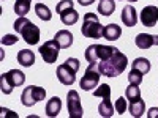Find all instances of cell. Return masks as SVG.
Returning <instances> with one entry per match:
<instances>
[{
  "label": "cell",
  "mask_w": 158,
  "mask_h": 118,
  "mask_svg": "<svg viewBox=\"0 0 158 118\" xmlns=\"http://www.w3.org/2000/svg\"><path fill=\"white\" fill-rule=\"evenodd\" d=\"M127 65H128V58L125 54H122L120 50H115L114 54L104 61L98 63V69L101 73V76H106V77H117L120 76L125 69H127Z\"/></svg>",
  "instance_id": "cell-1"
},
{
  "label": "cell",
  "mask_w": 158,
  "mask_h": 118,
  "mask_svg": "<svg viewBox=\"0 0 158 118\" xmlns=\"http://www.w3.org/2000/svg\"><path fill=\"white\" fill-rule=\"evenodd\" d=\"M15 30L24 38V41L27 44H36L40 41V29L38 25H35L32 21H29L25 16L18 18L15 22Z\"/></svg>",
  "instance_id": "cell-2"
},
{
  "label": "cell",
  "mask_w": 158,
  "mask_h": 118,
  "mask_svg": "<svg viewBox=\"0 0 158 118\" xmlns=\"http://www.w3.org/2000/svg\"><path fill=\"white\" fill-rule=\"evenodd\" d=\"M103 32H104V25L100 24L95 13H85L82 19V27H81L82 36L98 39V38H103Z\"/></svg>",
  "instance_id": "cell-3"
},
{
  "label": "cell",
  "mask_w": 158,
  "mask_h": 118,
  "mask_svg": "<svg viewBox=\"0 0 158 118\" xmlns=\"http://www.w3.org/2000/svg\"><path fill=\"white\" fill-rule=\"evenodd\" d=\"M79 60L77 58H68L65 63H62L57 68V79L63 85H73L76 82V73L79 71Z\"/></svg>",
  "instance_id": "cell-4"
},
{
  "label": "cell",
  "mask_w": 158,
  "mask_h": 118,
  "mask_svg": "<svg viewBox=\"0 0 158 118\" xmlns=\"http://www.w3.org/2000/svg\"><path fill=\"white\" fill-rule=\"evenodd\" d=\"M117 50V47L114 46H103V44H92L85 49V60L89 63H100L108 60L114 52Z\"/></svg>",
  "instance_id": "cell-5"
},
{
  "label": "cell",
  "mask_w": 158,
  "mask_h": 118,
  "mask_svg": "<svg viewBox=\"0 0 158 118\" xmlns=\"http://www.w3.org/2000/svg\"><path fill=\"white\" fill-rule=\"evenodd\" d=\"M25 82V74L19 69H11L8 73H3L0 77V88H2L3 95H10L13 88L19 87Z\"/></svg>",
  "instance_id": "cell-6"
},
{
  "label": "cell",
  "mask_w": 158,
  "mask_h": 118,
  "mask_svg": "<svg viewBox=\"0 0 158 118\" xmlns=\"http://www.w3.org/2000/svg\"><path fill=\"white\" fill-rule=\"evenodd\" d=\"M56 10L60 16V21L65 25H74L79 21V13L74 10L73 0H60L56 6Z\"/></svg>",
  "instance_id": "cell-7"
},
{
  "label": "cell",
  "mask_w": 158,
  "mask_h": 118,
  "mask_svg": "<svg viewBox=\"0 0 158 118\" xmlns=\"http://www.w3.org/2000/svg\"><path fill=\"white\" fill-rule=\"evenodd\" d=\"M44 98H46V90L44 88L36 87V85H30L27 88H24L22 95H21V102L25 107H32L36 102L43 101Z\"/></svg>",
  "instance_id": "cell-8"
},
{
  "label": "cell",
  "mask_w": 158,
  "mask_h": 118,
  "mask_svg": "<svg viewBox=\"0 0 158 118\" xmlns=\"http://www.w3.org/2000/svg\"><path fill=\"white\" fill-rule=\"evenodd\" d=\"M100 77H101V73L98 69V63H90L84 73V76H82V79H81V82H79V85H81L82 90L89 91L98 85Z\"/></svg>",
  "instance_id": "cell-9"
},
{
  "label": "cell",
  "mask_w": 158,
  "mask_h": 118,
  "mask_svg": "<svg viewBox=\"0 0 158 118\" xmlns=\"http://www.w3.org/2000/svg\"><path fill=\"white\" fill-rule=\"evenodd\" d=\"M62 47L57 44L56 39H49V41H46L44 44L40 46V55L43 57L44 63H56L57 58H59V50Z\"/></svg>",
  "instance_id": "cell-10"
},
{
  "label": "cell",
  "mask_w": 158,
  "mask_h": 118,
  "mask_svg": "<svg viewBox=\"0 0 158 118\" xmlns=\"http://www.w3.org/2000/svg\"><path fill=\"white\" fill-rule=\"evenodd\" d=\"M67 107H68V113L70 118H82L84 110H82V104L79 99V93L76 90H70L67 95Z\"/></svg>",
  "instance_id": "cell-11"
},
{
  "label": "cell",
  "mask_w": 158,
  "mask_h": 118,
  "mask_svg": "<svg viewBox=\"0 0 158 118\" xmlns=\"http://www.w3.org/2000/svg\"><path fill=\"white\" fill-rule=\"evenodd\" d=\"M141 22L146 27H155L158 22V8L153 5L144 6L141 11Z\"/></svg>",
  "instance_id": "cell-12"
},
{
  "label": "cell",
  "mask_w": 158,
  "mask_h": 118,
  "mask_svg": "<svg viewBox=\"0 0 158 118\" xmlns=\"http://www.w3.org/2000/svg\"><path fill=\"white\" fill-rule=\"evenodd\" d=\"M135 43L139 49L146 50L152 46H158V35H149V33H139L135 38Z\"/></svg>",
  "instance_id": "cell-13"
},
{
  "label": "cell",
  "mask_w": 158,
  "mask_h": 118,
  "mask_svg": "<svg viewBox=\"0 0 158 118\" xmlns=\"http://www.w3.org/2000/svg\"><path fill=\"white\" fill-rule=\"evenodd\" d=\"M122 22L128 25V27H135L138 24V13L131 5H127L122 10Z\"/></svg>",
  "instance_id": "cell-14"
},
{
  "label": "cell",
  "mask_w": 158,
  "mask_h": 118,
  "mask_svg": "<svg viewBox=\"0 0 158 118\" xmlns=\"http://www.w3.org/2000/svg\"><path fill=\"white\" fill-rule=\"evenodd\" d=\"M122 36V30H120V25L117 24H109V25H104V32H103V38H106L108 41H115Z\"/></svg>",
  "instance_id": "cell-15"
},
{
  "label": "cell",
  "mask_w": 158,
  "mask_h": 118,
  "mask_svg": "<svg viewBox=\"0 0 158 118\" xmlns=\"http://www.w3.org/2000/svg\"><path fill=\"white\" fill-rule=\"evenodd\" d=\"M54 39L57 41V44L62 47V49H67L73 44V35L68 32V30H59L54 36Z\"/></svg>",
  "instance_id": "cell-16"
},
{
  "label": "cell",
  "mask_w": 158,
  "mask_h": 118,
  "mask_svg": "<svg viewBox=\"0 0 158 118\" xmlns=\"http://www.w3.org/2000/svg\"><path fill=\"white\" fill-rule=\"evenodd\" d=\"M62 110V101L59 96H54L51 98L46 104V115L48 116H57Z\"/></svg>",
  "instance_id": "cell-17"
},
{
  "label": "cell",
  "mask_w": 158,
  "mask_h": 118,
  "mask_svg": "<svg viewBox=\"0 0 158 118\" xmlns=\"http://www.w3.org/2000/svg\"><path fill=\"white\" fill-rule=\"evenodd\" d=\"M18 61L22 65V66L29 68V66H32V65L35 63V54L32 50H29V49H22V50L18 52Z\"/></svg>",
  "instance_id": "cell-18"
},
{
  "label": "cell",
  "mask_w": 158,
  "mask_h": 118,
  "mask_svg": "<svg viewBox=\"0 0 158 118\" xmlns=\"http://www.w3.org/2000/svg\"><path fill=\"white\" fill-rule=\"evenodd\" d=\"M98 112L104 118H111L114 115V106L111 102V98H103V101L100 102V106H98Z\"/></svg>",
  "instance_id": "cell-19"
},
{
  "label": "cell",
  "mask_w": 158,
  "mask_h": 118,
  "mask_svg": "<svg viewBox=\"0 0 158 118\" xmlns=\"http://www.w3.org/2000/svg\"><path fill=\"white\" fill-rule=\"evenodd\" d=\"M144 110H146V102H144L141 98L135 99V101H130V113H131V116L139 118V116H142Z\"/></svg>",
  "instance_id": "cell-20"
},
{
  "label": "cell",
  "mask_w": 158,
  "mask_h": 118,
  "mask_svg": "<svg viewBox=\"0 0 158 118\" xmlns=\"http://www.w3.org/2000/svg\"><path fill=\"white\" fill-rule=\"evenodd\" d=\"M97 11L103 16H111L112 13L115 11V2L114 0H100Z\"/></svg>",
  "instance_id": "cell-21"
},
{
  "label": "cell",
  "mask_w": 158,
  "mask_h": 118,
  "mask_svg": "<svg viewBox=\"0 0 158 118\" xmlns=\"http://www.w3.org/2000/svg\"><path fill=\"white\" fill-rule=\"evenodd\" d=\"M29 11H30V0H16V3H15V13H16L19 18L25 16Z\"/></svg>",
  "instance_id": "cell-22"
},
{
  "label": "cell",
  "mask_w": 158,
  "mask_h": 118,
  "mask_svg": "<svg viewBox=\"0 0 158 118\" xmlns=\"http://www.w3.org/2000/svg\"><path fill=\"white\" fill-rule=\"evenodd\" d=\"M133 69H138L142 74H147L150 71V61L147 58H144V57H139L133 61Z\"/></svg>",
  "instance_id": "cell-23"
},
{
  "label": "cell",
  "mask_w": 158,
  "mask_h": 118,
  "mask_svg": "<svg viewBox=\"0 0 158 118\" xmlns=\"http://www.w3.org/2000/svg\"><path fill=\"white\" fill-rule=\"evenodd\" d=\"M35 13H36V16L41 21H51V18H52L51 10L46 5H43V3H36L35 5Z\"/></svg>",
  "instance_id": "cell-24"
},
{
  "label": "cell",
  "mask_w": 158,
  "mask_h": 118,
  "mask_svg": "<svg viewBox=\"0 0 158 118\" xmlns=\"http://www.w3.org/2000/svg\"><path fill=\"white\" fill-rule=\"evenodd\" d=\"M125 96H127V99H128V101L139 99V98H141V90H139V85H133V84H130V85L127 87Z\"/></svg>",
  "instance_id": "cell-25"
},
{
  "label": "cell",
  "mask_w": 158,
  "mask_h": 118,
  "mask_svg": "<svg viewBox=\"0 0 158 118\" xmlns=\"http://www.w3.org/2000/svg\"><path fill=\"white\" fill-rule=\"evenodd\" d=\"M95 98H111V87L108 84H101L94 93Z\"/></svg>",
  "instance_id": "cell-26"
},
{
  "label": "cell",
  "mask_w": 158,
  "mask_h": 118,
  "mask_svg": "<svg viewBox=\"0 0 158 118\" xmlns=\"http://www.w3.org/2000/svg\"><path fill=\"white\" fill-rule=\"evenodd\" d=\"M142 76H144V74H142L141 71L131 68V71H130V74H128V81H130V84H133V85H141Z\"/></svg>",
  "instance_id": "cell-27"
},
{
  "label": "cell",
  "mask_w": 158,
  "mask_h": 118,
  "mask_svg": "<svg viewBox=\"0 0 158 118\" xmlns=\"http://www.w3.org/2000/svg\"><path fill=\"white\" fill-rule=\"evenodd\" d=\"M114 109L117 110V113H118V115L125 113V110H127V99H125V98H122V96H118V99L115 101Z\"/></svg>",
  "instance_id": "cell-28"
},
{
  "label": "cell",
  "mask_w": 158,
  "mask_h": 118,
  "mask_svg": "<svg viewBox=\"0 0 158 118\" xmlns=\"http://www.w3.org/2000/svg\"><path fill=\"white\" fill-rule=\"evenodd\" d=\"M15 43H18V38L15 35H5L2 38V44L3 46H11V44H15Z\"/></svg>",
  "instance_id": "cell-29"
},
{
  "label": "cell",
  "mask_w": 158,
  "mask_h": 118,
  "mask_svg": "<svg viewBox=\"0 0 158 118\" xmlns=\"http://www.w3.org/2000/svg\"><path fill=\"white\" fill-rule=\"evenodd\" d=\"M147 116H149V118H156V116H158V107H152V109H149Z\"/></svg>",
  "instance_id": "cell-30"
},
{
  "label": "cell",
  "mask_w": 158,
  "mask_h": 118,
  "mask_svg": "<svg viewBox=\"0 0 158 118\" xmlns=\"http://www.w3.org/2000/svg\"><path fill=\"white\" fill-rule=\"evenodd\" d=\"M77 2H79V5H81V6H89V5L94 3L95 0H77Z\"/></svg>",
  "instance_id": "cell-31"
},
{
  "label": "cell",
  "mask_w": 158,
  "mask_h": 118,
  "mask_svg": "<svg viewBox=\"0 0 158 118\" xmlns=\"http://www.w3.org/2000/svg\"><path fill=\"white\" fill-rule=\"evenodd\" d=\"M127 2H138V0H127Z\"/></svg>",
  "instance_id": "cell-32"
}]
</instances>
